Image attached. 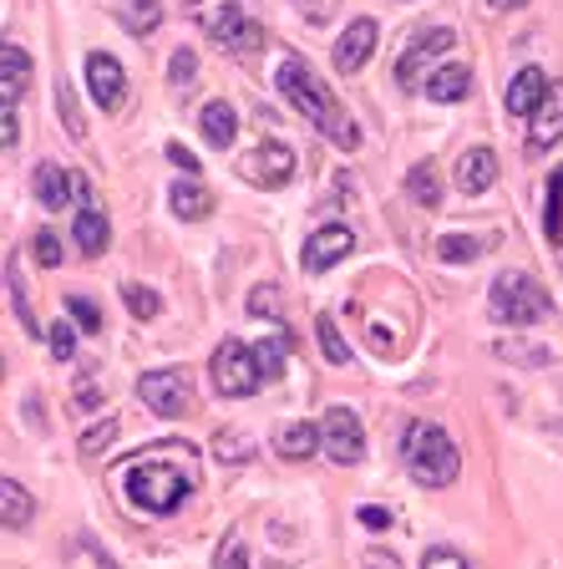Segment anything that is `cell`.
I'll return each instance as SVG.
<instances>
[{"label": "cell", "instance_id": "27", "mask_svg": "<svg viewBox=\"0 0 563 569\" xmlns=\"http://www.w3.org/2000/svg\"><path fill=\"white\" fill-rule=\"evenodd\" d=\"M290 331H274L270 341H259L254 356H259V371H264V381H280L284 377V356H290Z\"/></svg>", "mask_w": 563, "mask_h": 569}, {"label": "cell", "instance_id": "32", "mask_svg": "<svg viewBox=\"0 0 563 569\" xmlns=\"http://www.w3.org/2000/svg\"><path fill=\"white\" fill-rule=\"evenodd\" d=\"M77 331H82L77 320H51L47 346H51V356H57V361H71V356H77Z\"/></svg>", "mask_w": 563, "mask_h": 569}, {"label": "cell", "instance_id": "16", "mask_svg": "<svg viewBox=\"0 0 563 569\" xmlns=\"http://www.w3.org/2000/svg\"><path fill=\"white\" fill-rule=\"evenodd\" d=\"M543 97H549V71H543V67H523L513 82H507L503 102H507V112H513V118H533Z\"/></svg>", "mask_w": 563, "mask_h": 569}, {"label": "cell", "instance_id": "48", "mask_svg": "<svg viewBox=\"0 0 563 569\" xmlns=\"http://www.w3.org/2000/svg\"><path fill=\"white\" fill-rule=\"evenodd\" d=\"M493 11H517V6H529V0H487Z\"/></svg>", "mask_w": 563, "mask_h": 569}, {"label": "cell", "instance_id": "22", "mask_svg": "<svg viewBox=\"0 0 563 569\" xmlns=\"http://www.w3.org/2000/svg\"><path fill=\"white\" fill-rule=\"evenodd\" d=\"M199 132L209 148H229V142L239 138V118H234V107L229 102H209L199 112Z\"/></svg>", "mask_w": 563, "mask_h": 569}, {"label": "cell", "instance_id": "18", "mask_svg": "<svg viewBox=\"0 0 563 569\" xmlns=\"http://www.w3.org/2000/svg\"><path fill=\"white\" fill-rule=\"evenodd\" d=\"M497 183V153L493 148H468L458 158V189L462 193H487Z\"/></svg>", "mask_w": 563, "mask_h": 569}, {"label": "cell", "instance_id": "1", "mask_svg": "<svg viewBox=\"0 0 563 569\" xmlns=\"http://www.w3.org/2000/svg\"><path fill=\"white\" fill-rule=\"evenodd\" d=\"M274 82H280L284 102H290L294 112H305V122H315V128L325 132L335 148H355V142H361V132H355L351 112H345V107L330 97V87L320 82L315 71H310V61L284 57L280 71H274Z\"/></svg>", "mask_w": 563, "mask_h": 569}, {"label": "cell", "instance_id": "42", "mask_svg": "<svg viewBox=\"0 0 563 569\" xmlns=\"http://www.w3.org/2000/svg\"><path fill=\"white\" fill-rule=\"evenodd\" d=\"M0 122H6V128H0V142H6V153H16V142H21V118H16V102H11V97L0 102Z\"/></svg>", "mask_w": 563, "mask_h": 569}, {"label": "cell", "instance_id": "11", "mask_svg": "<svg viewBox=\"0 0 563 569\" xmlns=\"http://www.w3.org/2000/svg\"><path fill=\"white\" fill-rule=\"evenodd\" d=\"M355 249V234L345 224H325V229H315V234L305 239V249H300V264H305V274H325V270H335V264L345 260Z\"/></svg>", "mask_w": 563, "mask_h": 569}, {"label": "cell", "instance_id": "45", "mask_svg": "<svg viewBox=\"0 0 563 569\" xmlns=\"http://www.w3.org/2000/svg\"><path fill=\"white\" fill-rule=\"evenodd\" d=\"M355 519H361L371 533L391 529V509H381V503H361V509H355Z\"/></svg>", "mask_w": 563, "mask_h": 569}, {"label": "cell", "instance_id": "7", "mask_svg": "<svg viewBox=\"0 0 563 569\" xmlns=\"http://www.w3.org/2000/svg\"><path fill=\"white\" fill-rule=\"evenodd\" d=\"M199 21L209 26V36L219 41L223 51H234V57H249V51L264 47V26L249 21L239 11V0H219V11H199Z\"/></svg>", "mask_w": 563, "mask_h": 569}, {"label": "cell", "instance_id": "39", "mask_svg": "<svg viewBox=\"0 0 563 569\" xmlns=\"http://www.w3.org/2000/svg\"><path fill=\"white\" fill-rule=\"evenodd\" d=\"M112 442H118V422H112V417H107L102 427H92V432H82V452H87V458H97V452L112 448Z\"/></svg>", "mask_w": 563, "mask_h": 569}, {"label": "cell", "instance_id": "41", "mask_svg": "<svg viewBox=\"0 0 563 569\" xmlns=\"http://www.w3.org/2000/svg\"><path fill=\"white\" fill-rule=\"evenodd\" d=\"M422 569H472V565L458 555V549L436 545V549H426V555H422Z\"/></svg>", "mask_w": 563, "mask_h": 569}, {"label": "cell", "instance_id": "19", "mask_svg": "<svg viewBox=\"0 0 563 569\" xmlns=\"http://www.w3.org/2000/svg\"><path fill=\"white\" fill-rule=\"evenodd\" d=\"M71 239H77V249L82 254H102L107 239H112V224H107L102 203H77V224H71Z\"/></svg>", "mask_w": 563, "mask_h": 569}, {"label": "cell", "instance_id": "43", "mask_svg": "<svg viewBox=\"0 0 563 569\" xmlns=\"http://www.w3.org/2000/svg\"><path fill=\"white\" fill-rule=\"evenodd\" d=\"M97 407H102L97 377H92V371H82V381H77V412H97Z\"/></svg>", "mask_w": 563, "mask_h": 569}, {"label": "cell", "instance_id": "44", "mask_svg": "<svg viewBox=\"0 0 563 569\" xmlns=\"http://www.w3.org/2000/svg\"><path fill=\"white\" fill-rule=\"evenodd\" d=\"M249 310H254V316H264V310H270V316L280 320V290H274V284H259L254 296H249Z\"/></svg>", "mask_w": 563, "mask_h": 569}, {"label": "cell", "instance_id": "37", "mask_svg": "<svg viewBox=\"0 0 563 569\" xmlns=\"http://www.w3.org/2000/svg\"><path fill=\"white\" fill-rule=\"evenodd\" d=\"M213 569H249V545H244V533H229V545L219 549Z\"/></svg>", "mask_w": 563, "mask_h": 569}, {"label": "cell", "instance_id": "23", "mask_svg": "<svg viewBox=\"0 0 563 569\" xmlns=\"http://www.w3.org/2000/svg\"><path fill=\"white\" fill-rule=\"evenodd\" d=\"M26 82H31V57H26L16 41H6V47H0V97L16 102V92H26Z\"/></svg>", "mask_w": 563, "mask_h": 569}, {"label": "cell", "instance_id": "3", "mask_svg": "<svg viewBox=\"0 0 563 569\" xmlns=\"http://www.w3.org/2000/svg\"><path fill=\"white\" fill-rule=\"evenodd\" d=\"M193 473H188L183 462H168V458H148V462H132L128 468V498L132 509L142 513H158V519H168V513L183 503L188 493H193Z\"/></svg>", "mask_w": 563, "mask_h": 569}, {"label": "cell", "instance_id": "28", "mask_svg": "<svg viewBox=\"0 0 563 569\" xmlns=\"http://www.w3.org/2000/svg\"><path fill=\"white\" fill-rule=\"evenodd\" d=\"M482 239L477 234H446V239H436V260H446V264H472L482 254Z\"/></svg>", "mask_w": 563, "mask_h": 569}, {"label": "cell", "instance_id": "2", "mask_svg": "<svg viewBox=\"0 0 563 569\" xmlns=\"http://www.w3.org/2000/svg\"><path fill=\"white\" fill-rule=\"evenodd\" d=\"M401 462H406L411 483H422V488H446L462 473L458 442L446 438V427L426 422V417L406 422V432H401Z\"/></svg>", "mask_w": 563, "mask_h": 569}, {"label": "cell", "instance_id": "38", "mask_svg": "<svg viewBox=\"0 0 563 569\" xmlns=\"http://www.w3.org/2000/svg\"><path fill=\"white\" fill-rule=\"evenodd\" d=\"M213 452H219V462L229 458V462H244L249 458V438L244 432H219V438H213Z\"/></svg>", "mask_w": 563, "mask_h": 569}, {"label": "cell", "instance_id": "34", "mask_svg": "<svg viewBox=\"0 0 563 569\" xmlns=\"http://www.w3.org/2000/svg\"><path fill=\"white\" fill-rule=\"evenodd\" d=\"M57 112H61V122H67L71 138H87V122H82V112H77V97H71L67 77L57 82Z\"/></svg>", "mask_w": 563, "mask_h": 569}, {"label": "cell", "instance_id": "12", "mask_svg": "<svg viewBox=\"0 0 563 569\" xmlns=\"http://www.w3.org/2000/svg\"><path fill=\"white\" fill-rule=\"evenodd\" d=\"M244 178L259 183V189H284L294 178V153L284 142H259L254 153L244 158Z\"/></svg>", "mask_w": 563, "mask_h": 569}, {"label": "cell", "instance_id": "17", "mask_svg": "<svg viewBox=\"0 0 563 569\" xmlns=\"http://www.w3.org/2000/svg\"><path fill=\"white\" fill-rule=\"evenodd\" d=\"M31 189H36V203H41V209L61 213L71 199H77V178H71L61 163H41L31 178Z\"/></svg>", "mask_w": 563, "mask_h": 569}, {"label": "cell", "instance_id": "20", "mask_svg": "<svg viewBox=\"0 0 563 569\" xmlns=\"http://www.w3.org/2000/svg\"><path fill=\"white\" fill-rule=\"evenodd\" d=\"M31 519H36V498L21 488V478H0V523L21 533Z\"/></svg>", "mask_w": 563, "mask_h": 569}, {"label": "cell", "instance_id": "8", "mask_svg": "<svg viewBox=\"0 0 563 569\" xmlns=\"http://www.w3.org/2000/svg\"><path fill=\"white\" fill-rule=\"evenodd\" d=\"M87 97H92L102 112H122L128 102V71L112 51H87Z\"/></svg>", "mask_w": 563, "mask_h": 569}, {"label": "cell", "instance_id": "6", "mask_svg": "<svg viewBox=\"0 0 563 569\" xmlns=\"http://www.w3.org/2000/svg\"><path fill=\"white\" fill-rule=\"evenodd\" d=\"M138 397H142V407H148L153 417H163V422L193 412V381H188L183 367L142 371V377H138Z\"/></svg>", "mask_w": 563, "mask_h": 569}, {"label": "cell", "instance_id": "5", "mask_svg": "<svg viewBox=\"0 0 563 569\" xmlns=\"http://www.w3.org/2000/svg\"><path fill=\"white\" fill-rule=\"evenodd\" d=\"M209 377H213V391H219V397H254L259 381H264V371H259L254 346H244V341L229 336V341L209 356Z\"/></svg>", "mask_w": 563, "mask_h": 569}, {"label": "cell", "instance_id": "26", "mask_svg": "<svg viewBox=\"0 0 563 569\" xmlns=\"http://www.w3.org/2000/svg\"><path fill=\"white\" fill-rule=\"evenodd\" d=\"M122 26H128L132 36H153L158 26H163V0H128V6H122Z\"/></svg>", "mask_w": 563, "mask_h": 569}, {"label": "cell", "instance_id": "40", "mask_svg": "<svg viewBox=\"0 0 563 569\" xmlns=\"http://www.w3.org/2000/svg\"><path fill=\"white\" fill-rule=\"evenodd\" d=\"M31 254H36V264H41V270H57V264H61V239L57 234H36L31 239Z\"/></svg>", "mask_w": 563, "mask_h": 569}, {"label": "cell", "instance_id": "33", "mask_svg": "<svg viewBox=\"0 0 563 569\" xmlns=\"http://www.w3.org/2000/svg\"><path fill=\"white\" fill-rule=\"evenodd\" d=\"M6 280H11V306H16V316H21V331L41 336V326H36V316H31V300H26V290H21V274H16V260L6 264Z\"/></svg>", "mask_w": 563, "mask_h": 569}, {"label": "cell", "instance_id": "35", "mask_svg": "<svg viewBox=\"0 0 563 569\" xmlns=\"http://www.w3.org/2000/svg\"><path fill=\"white\" fill-rule=\"evenodd\" d=\"M67 316L82 326L87 336H102V310H97V300H87V296H71L67 300Z\"/></svg>", "mask_w": 563, "mask_h": 569}, {"label": "cell", "instance_id": "14", "mask_svg": "<svg viewBox=\"0 0 563 569\" xmlns=\"http://www.w3.org/2000/svg\"><path fill=\"white\" fill-rule=\"evenodd\" d=\"M320 448H325V427H315V422H284L274 432V452L284 462H310Z\"/></svg>", "mask_w": 563, "mask_h": 569}, {"label": "cell", "instance_id": "9", "mask_svg": "<svg viewBox=\"0 0 563 569\" xmlns=\"http://www.w3.org/2000/svg\"><path fill=\"white\" fill-rule=\"evenodd\" d=\"M320 427H325V452H330V462H341V468H355V462L365 458V427H361V417H355L351 407H330Z\"/></svg>", "mask_w": 563, "mask_h": 569}, {"label": "cell", "instance_id": "36", "mask_svg": "<svg viewBox=\"0 0 563 569\" xmlns=\"http://www.w3.org/2000/svg\"><path fill=\"white\" fill-rule=\"evenodd\" d=\"M168 77H173V87H193V77H199V57H193V51H173V61H168Z\"/></svg>", "mask_w": 563, "mask_h": 569}, {"label": "cell", "instance_id": "10", "mask_svg": "<svg viewBox=\"0 0 563 569\" xmlns=\"http://www.w3.org/2000/svg\"><path fill=\"white\" fill-rule=\"evenodd\" d=\"M452 47H458V31H452V26H436V31L416 36V41H411L406 51H401V61H396V82H401V87H422L426 61L446 57Z\"/></svg>", "mask_w": 563, "mask_h": 569}, {"label": "cell", "instance_id": "24", "mask_svg": "<svg viewBox=\"0 0 563 569\" xmlns=\"http://www.w3.org/2000/svg\"><path fill=\"white\" fill-rule=\"evenodd\" d=\"M406 199L416 203V209H436V203H442V173H436L432 163H411V173H406Z\"/></svg>", "mask_w": 563, "mask_h": 569}, {"label": "cell", "instance_id": "31", "mask_svg": "<svg viewBox=\"0 0 563 569\" xmlns=\"http://www.w3.org/2000/svg\"><path fill=\"white\" fill-rule=\"evenodd\" d=\"M122 306H128L138 320H153L158 310H163V300H158V290H148V284L128 280V284H122Z\"/></svg>", "mask_w": 563, "mask_h": 569}, {"label": "cell", "instance_id": "46", "mask_svg": "<svg viewBox=\"0 0 563 569\" xmlns=\"http://www.w3.org/2000/svg\"><path fill=\"white\" fill-rule=\"evenodd\" d=\"M361 569H401V559L391 555V549H365Z\"/></svg>", "mask_w": 563, "mask_h": 569}, {"label": "cell", "instance_id": "15", "mask_svg": "<svg viewBox=\"0 0 563 569\" xmlns=\"http://www.w3.org/2000/svg\"><path fill=\"white\" fill-rule=\"evenodd\" d=\"M559 138H563V82H549V97H543L539 112H533L529 148L533 153H543V148H553Z\"/></svg>", "mask_w": 563, "mask_h": 569}, {"label": "cell", "instance_id": "21", "mask_svg": "<svg viewBox=\"0 0 563 569\" xmlns=\"http://www.w3.org/2000/svg\"><path fill=\"white\" fill-rule=\"evenodd\" d=\"M422 87H426V97H432V102H462V97L472 92V71L452 61V67L426 71V82H422Z\"/></svg>", "mask_w": 563, "mask_h": 569}, {"label": "cell", "instance_id": "25", "mask_svg": "<svg viewBox=\"0 0 563 569\" xmlns=\"http://www.w3.org/2000/svg\"><path fill=\"white\" fill-rule=\"evenodd\" d=\"M168 203H173V213H178V219H188V224H193V219H209V213H213L209 189H203V183H193V178H188V183H173Z\"/></svg>", "mask_w": 563, "mask_h": 569}, {"label": "cell", "instance_id": "4", "mask_svg": "<svg viewBox=\"0 0 563 569\" xmlns=\"http://www.w3.org/2000/svg\"><path fill=\"white\" fill-rule=\"evenodd\" d=\"M487 310H493L497 326H533V320L549 316V290H543L533 274L513 270V274H497L493 290H487Z\"/></svg>", "mask_w": 563, "mask_h": 569}, {"label": "cell", "instance_id": "29", "mask_svg": "<svg viewBox=\"0 0 563 569\" xmlns=\"http://www.w3.org/2000/svg\"><path fill=\"white\" fill-rule=\"evenodd\" d=\"M543 229H549L553 244H563V163L549 178V203H543Z\"/></svg>", "mask_w": 563, "mask_h": 569}, {"label": "cell", "instance_id": "30", "mask_svg": "<svg viewBox=\"0 0 563 569\" xmlns=\"http://www.w3.org/2000/svg\"><path fill=\"white\" fill-rule=\"evenodd\" d=\"M315 336H320V351H325V361H335V367H351V341L335 331V320L315 316Z\"/></svg>", "mask_w": 563, "mask_h": 569}, {"label": "cell", "instance_id": "47", "mask_svg": "<svg viewBox=\"0 0 563 569\" xmlns=\"http://www.w3.org/2000/svg\"><path fill=\"white\" fill-rule=\"evenodd\" d=\"M168 158H173V163H178V168H183V173H188V178H193V173H199V158H193V153H188V148H183V142H168Z\"/></svg>", "mask_w": 563, "mask_h": 569}, {"label": "cell", "instance_id": "13", "mask_svg": "<svg viewBox=\"0 0 563 569\" xmlns=\"http://www.w3.org/2000/svg\"><path fill=\"white\" fill-rule=\"evenodd\" d=\"M371 51H375V21L371 16H355V21L345 26V36L335 41V71H341V77L361 71L365 61H371Z\"/></svg>", "mask_w": 563, "mask_h": 569}]
</instances>
